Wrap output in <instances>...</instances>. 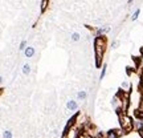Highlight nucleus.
Instances as JSON below:
<instances>
[{
  "instance_id": "obj_14",
  "label": "nucleus",
  "mask_w": 143,
  "mask_h": 138,
  "mask_svg": "<svg viewBox=\"0 0 143 138\" xmlns=\"http://www.w3.org/2000/svg\"><path fill=\"white\" fill-rule=\"evenodd\" d=\"M122 86L123 88H127V86H129V84H127L126 81H123V82H122Z\"/></svg>"
},
{
  "instance_id": "obj_11",
  "label": "nucleus",
  "mask_w": 143,
  "mask_h": 138,
  "mask_svg": "<svg viewBox=\"0 0 143 138\" xmlns=\"http://www.w3.org/2000/svg\"><path fill=\"white\" fill-rule=\"evenodd\" d=\"M139 12H140V9H136L135 12H134V15H133V20H136V19H138V16H139Z\"/></svg>"
},
{
  "instance_id": "obj_10",
  "label": "nucleus",
  "mask_w": 143,
  "mask_h": 138,
  "mask_svg": "<svg viewBox=\"0 0 143 138\" xmlns=\"http://www.w3.org/2000/svg\"><path fill=\"white\" fill-rule=\"evenodd\" d=\"M78 98H82V100H85V98H86V93H85V92H78Z\"/></svg>"
},
{
  "instance_id": "obj_4",
  "label": "nucleus",
  "mask_w": 143,
  "mask_h": 138,
  "mask_svg": "<svg viewBox=\"0 0 143 138\" xmlns=\"http://www.w3.org/2000/svg\"><path fill=\"white\" fill-rule=\"evenodd\" d=\"M68 109H70V110H76L77 109V102L73 101V100H70V101H68Z\"/></svg>"
},
{
  "instance_id": "obj_15",
  "label": "nucleus",
  "mask_w": 143,
  "mask_h": 138,
  "mask_svg": "<svg viewBox=\"0 0 143 138\" xmlns=\"http://www.w3.org/2000/svg\"><path fill=\"white\" fill-rule=\"evenodd\" d=\"M140 52H142V53H143V48H142V49H140Z\"/></svg>"
},
{
  "instance_id": "obj_1",
  "label": "nucleus",
  "mask_w": 143,
  "mask_h": 138,
  "mask_svg": "<svg viewBox=\"0 0 143 138\" xmlns=\"http://www.w3.org/2000/svg\"><path fill=\"white\" fill-rule=\"evenodd\" d=\"M121 125H122L123 131H126V133H129V131L133 130V122H131V118L127 117V116L121 117Z\"/></svg>"
},
{
  "instance_id": "obj_7",
  "label": "nucleus",
  "mask_w": 143,
  "mask_h": 138,
  "mask_svg": "<svg viewBox=\"0 0 143 138\" xmlns=\"http://www.w3.org/2000/svg\"><path fill=\"white\" fill-rule=\"evenodd\" d=\"M3 137H4V138H12V133H11L9 130H5V131L3 133Z\"/></svg>"
},
{
  "instance_id": "obj_2",
  "label": "nucleus",
  "mask_w": 143,
  "mask_h": 138,
  "mask_svg": "<svg viewBox=\"0 0 143 138\" xmlns=\"http://www.w3.org/2000/svg\"><path fill=\"white\" fill-rule=\"evenodd\" d=\"M121 134H122V133H121L119 129H114V130H110L109 133H107V138H117Z\"/></svg>"
},
{
  "instance_id": "obj_5",
  "label": "nucleus",
  "mask_w": 143,
  "mask_h": 138,
  "mask_svg": "<svg viewBox=\"0 0 143 138\" xmlns=\"http://www.w3.org/2000/svg\"><path fill=\"white\" fill-rule=\"evenodd\" d=\"M23 73H24V74H29V73H30V67H29L28 64H25V65L23 67Z\"/></svg>"
},
{
  "instance_id": "obj_13",
  "label": "nucleus",
  "mask_w": 143,
  "mask_h": 138,
  "mask_svg": "<svg viewBox=\"0 0 143 138\" xmlns=\"http://www.w3.org/2000/svg\"><path fill=\"white\" fill-rule=\"evenodd\" d=\"M25 45H27V43H25V41H23V43L20 44V49H25Z\"/></svg>"
},
{
  "instance_id": "obj_8",
  "label": "nucleus",
  "mask_w": 143,
  "mask_h": 138,
  "mask_svg": "<svg viewBox=\"0 0 143 138\" xmlns=\"http://www.w3.org/2000/svg\"><path fill=\"white\" fill-rule=\"evenodd\" d=\"M106 67H107V65L105 64V65H103V68H102V72H101V76H100L101 80H102V78L105 77V74H106Z\"/></svg>"
},
{
  "instance_id": "obj_3",
  "label": "nucleus",
  "mask_w": 143,
  "mask_h": 138,
  "mask_svg": "<svg viewBox=\"0 0 143 138\" xmlns=\"http://www.w3.org/2000/svg\"><path fill=\"white\" fill-rule=\"evenodd\" d=\"M33 54H35V48H32V47L25 48V56L27 57H32Z\"/></svg>"
},
{
  "instance_id": "obj_12",
  "label": "nucleus",
  "mask_w": 143,
  "mask_h": 138,
  "mask_svg": "<svg viewBox=\"0 0 143 138\" xmlns=\"http://www.w3.org/2000/svg\"><path fill=\"white\" fill-rule=\"evenodd\" d=\"M118 45H119V41H113V44H111V48H117L118 47Z\"/></svg>"
},
{
  "instance_id": "obj_6",
  "label": "nucleus",
  "mask_w": 143,
  "mask_h": 138,
  "mask_svg": "<svg viewBox=\"0 0 143 138\" xmlns=\"http://www.w3.org/2000/svg\"><path fill=\"white\" fill-rule=\"evenodd\" d=\"M72 40H73V41H78V40H80V33L74 32V33L72 35Z\"/></svg>"
},
{
  "instance_id": "obj_9",
  "label": "nucleus",
  "mask_w": 143,
  "mask_h": 138,
  "mask_svg": "<svg viewBox=\"0 0 143 138\" xmlns=\"http://www.w3.org/2000/svg\"><path fill=\"white\" fill-rule=\"evenodd\" d=\"M47 5H48V0H43V3H41V11H45Z\"/></svg>"
}]
</instances>
